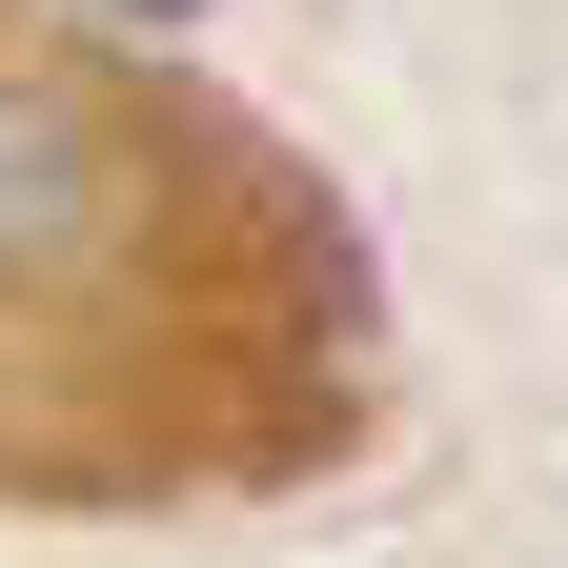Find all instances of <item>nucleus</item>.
<instances>
[{
  "instance_id": "obj_1",
  "label": "nucleus",
  "mask_w": 568,
  "mask_h": 568,
  "mask_svg": "<svg viewBox=\"0 0 568 568\" xmlns=\"http://www.w3.org/2000/svg\"><path fill=\"white\" fill-rule=\"evenodd\" d=\"M142 21H163V0H142Z\"/></svg>"
}]
</instances>
